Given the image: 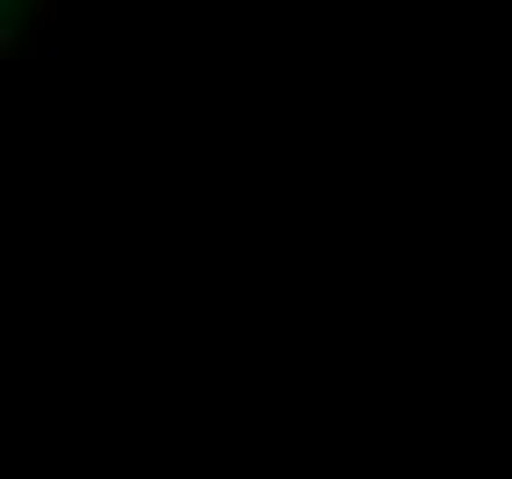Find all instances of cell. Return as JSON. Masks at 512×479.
<instances>
[{"label":"cell","instance_id":"1","mask_svg":"<svg viewBox=\"0 0 512 479\" xmlns=\"http://www.w3.org/2000/svg\"><path fill=\"white\" fill-rule=\"evenodd\" d=\"M37 11H41V19H48L52 26H56V19H59L56 11H59V4H37Z\"/></svg>","mask_w":512,"mask_h":479},{"label":"cell","instance_id":"2","mask_svg":"<svg viewBox=\"0 0 512 479\" xmlns=\"http://www.w3.org/2000/svg\"><path fill=\"white\" fill-rule=\"evenodd\" d=\"M19 52V41H11V30H4V56H15Z\"/></svg>","mask_w":512,"mask_h":479}]
</instances>
